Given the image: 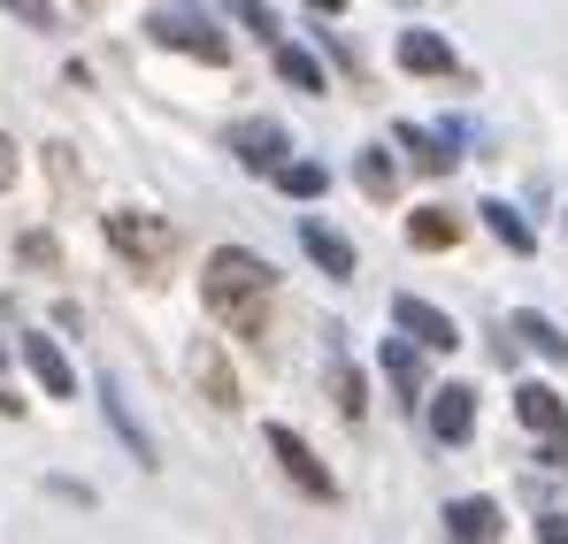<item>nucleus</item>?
Returning a JSON list of instances; mask_svg holds the SVG:
<instances>
[{"label": "nucleus", "instance_id": "6ab92c4d", "mask_svg": "<svg viewBox=\"0 0 568 544\" xmlns=\"http://www.w3.org/2000/svg\"><path fill=\"white\" fill-rule=\"evenodd\" d=\"M484 215H491V230H499V246H515V254H530V223H523V215H515L507 199H491Z\"/></svg>", "mask_w": 568, "mask_h": 544}, {"label": "nucleus", "instance_id": "b1692460", "mask_svg": "<svg viewBox=\"0 0 568 544\" xmlns=\"http://www.w3.org/2000/svg\"><path fill=\"white\" fill-rule=\"evenodd\" d=\"M8 184H16V146L0 138V192H8Z\"/></svg>", "mask_w": 568, "mask_h": 544}, {"label": "nucleus", "instance_id": "393cba45", "mask_svg": "<svg viewBox=\"0 0 568 544\" xmlns=\"http://www.w3.org/2000/svg\"><path fill=\"white\" fill-rule=\"evenodd\" d=\"M546 468H568V438H561V445H546Z\"/></svg>", "mask_w": 568, "mask_h": 544}, {"label": "nucleus", "instance_id": "6e6552de", "mask_svg": "<svg viewBox=\"0 0 568 544\" xmlns=\"http://www.w3.org/2000/svg\"><path fill=\"white\" fill-rule=\"evenodd\" d=\"M192 383H200L215 407H239V376H231V361L215 353V338H200V346H192Z\"/></svg>", "mask_w": 568, "mask_h": 544}, {"label": "nucleus", "instance_id": "423d86ee", "mask_svg": "<svg viewBox=\"0 0 568 544\" xmlns=\"http://www.w3.org/2000/svg\"><path fill=\"white\" fill-rule=\"evenodd\" d=\"M430 430H438V445H462L476 430V391H462V383L430 391Z\"/></svg>", "mask_w": 568, "mask_h": 544}, {"label": "nucleus", "instance_id": "9b49d317", "mask_svg": "<svg viewBox=\"0 0 568 544\" xmlns=\"http://www.w3.org/2000/svg\"><path fill=\"white\" fill-rule=\"evenodd\" d=\"M507 522H499V506L491 499H454L446 506V537H499Z\"/></svg>", "mask_w": 568, "mask_h": 544}, {"label": "nucleus", "instance_id": "9d476101", "mask_svg": "<svg viewBox=\"0 0 568 544\" xmlns=\"http://www.w3.org/2000/svg\"><path fill=\"white\" fill-rule=\"evenodd\" d=\"M399 62H407L415 78H446V70H454V47H446L438 31H399Z\"/></svg>", "mask_w": 568, "mask_h": 544}, {"label": "nucleus", "instance_id": "4be33fe9", "mask_svg": "<svg viewBox=\"0 0 568 544\" xmlns=\"http://www.w3.org/2000/svg\"><path fill=\"white\" fill-rule=\"evenodd\" d=\"M384 376H392V383H407V391H415V353H407V346H384Z\"/></svg>", "mask_w": 568, "mask_h": 544}, {"label": "nucleus", "instance_id": "7ed1b4c3", "mask_svg": "<svg viewBox=\"0 0 568 544\" xmlns=\"http://www.w3.org/2000/svg\"><path fill=\"white\" fill-rule=\"evenodd\" d=\"M154 39L178 47V54H200V62H231V39H223L200 8H162V16H154Z\"/></svg>", "mask_w": 568, "mask_h": 544}, {"label": "nucleus", "instance_id": "4468645a", "mask_svg": "<svg viewBox=\"0 0 568 544\" xmlns=\"http://www.w3.org/2000/svg\"><path fill=\"white\" fill-rule=\"evenodd\" d=\"M300 238H307V254H315V261H323L331 276H354V246H346L338 230H323V223H307Z\"/></svg>", "mask_w": 568, "mask_h": 544}, {"label": "nucleus", "instance_id": "dca6fc26", "mask_svg": "<svg viewBox=\"0 0 568 544\" xmlns=\"http://www.w3.org/2000/svg\"><path fill=\"white\" fill-rule=\"evenodd\" d=\"M277 184L292 199H315V192L331 184V170H323V162H277Z\"/></svg>", "mask_w": 568, "mask_h": 544}, {"label": "nucleus", "instance_id": "39448f33", "mask_svg": "<svg viewBox=\"0 0 568 544\" xmlns=\"http://www.w3.org/2000/svg\"><path fill=\"white\" fill-rule=\"evenodd\" d=\"M392 322H399V330H407L415 346H430V353H454V346H462V330H454V315H438V307H423L415 291H399V299H392Z\"/></svg>", "mask_w": 568, "mask_h": 544}, {"label": "nucleus", "instance_id": "2eb2a0df", "mask_svg": "<svg viewBox=\"0 0 568 544\" xmlns=\"http://www.w3.org/2000/svg\"><path fill=\"white\" fill-rule=\"evenodd\" d=\"M231 138H239V146H246V162H254V170H277V123H239V131H231Z\"/></svg>", "mask_w": 568, "mask_h": 544}, {"label": "nucleus", "instance_id": "f03ea898", "mask_svg": "<svg viewBox=\"0 0 568 544\" xmlns=\"http://www.w3.org/2000/svg\"><path fill=\"white\" fill-rule=\"evenodd\" d=\"M108 246H115L123 261H139V276H154L170 261V230H162L154 215H139V207H115V215H108Z\"/></svg>", "mask_w": 568, "mask_h": 544}, {"label": "nucleus", "instance_id": "f8f14e48", "mask_svg": "<svg viewBox=\"0 0 568 544\" xmlns=\"http://www.w3.org/2000/svg\"><path fill=\"white\" fill-rule=\"evenodd\" d=\"M323 376H331V399H338V414H346V422H362V407H369V399H362V376L338 361V346L323 353Z\"/></svg>", "mask_w": 568, "mask_h": 544}, {"label": "nucleus", "instance_id": "5701e85b", "mask_svg": "<svg viewBox=\"0 0 568 544\" xmlns=\"http://www.w3.org/2000/svg\"><path fill=\"white\" fill-rule=\"evenodd\" d=\"M8 8H23L31 23H54V8H47V0H8Z\"/></svg>", "mask_w": 568, "mask_h": 544}, {"label": "nucleus", "instance_id": "a211bd4d", "mask_svg": "<svg viewBox=\"0 0 568 544\" xmlns=\"http://www.w3.org/2000/svg\"><path fill=\"white\" fill-rule=\"evenodd\" d=\"M515 338H530L538 353H554V361H568V338L546 322V315H515Z\"/></svg>", "mask_w": 568, "mask_h": 544}, {"label": "nucleus", "instance_id": "f3484780", "mask_svg": "<svg viewBox=\"0 0 568 544\" xmlns=\"http://www.w3.org/2000/svg\"><path fill=\"white\" fill-rule=\"evenodd\" d=\"M277 70H284V85L323 92V62H315V54H300V47H277Z\"/></svg>", "mask_w": 568, "mask_h": 544}, {"label": "nucleus", "instance_id": "ddd939ff", "mask_svg": "<svg viewBox=\"0 0 568 544\" xmlns=\"http://www.w3.org/2000/svg\"><path fill=\"white\" fill-rule=\"evenodd\" d=\"M462 238V223L446 215V207H423L415 223H407V246H423V254H438V246H454Z\"/></svg>", "mask_w": 568, "mask_h": 544}, {"label": "nucleus", "instance_id": "0eeeda50", "mask_svg": "<svg viewBox=\"0 0 568 544\" xmlns=\"http://www.w3.org/2000/svg\"><path fill=\"white\" fill-rule=\"evenodd\" d=\"M515 414H523L538 438H568V399L554 383H523V391H515Z\"/></svg>", "mask_w": 568, "mask_h": 544}, {"label": "nucleus", "instance_id": "412c9836", "mask_svg": "<svg viewBox=\"0 0 568 544\" xmlns=\"http://www.w3.org/2000/svg\"><path fill=\"white\" fill-rule=\"evenodd\" d=\"M407 146H415V170H430V177H438V170H454V154H446V146H430V138H415V131H407Z\"/></svg>", "mask_w": 568, "mask_h": 544}, {"label": "nucleus", "instance_id": "a878e982", "mask_svg": "<svg viewBox=\"0 0 568 544\" xmlns=\"http://www.w3.org/2000/svg\"><path fill=\"white\" fill-rule=\"evenodd\" d=\"M315 8H346V0H315Z\"/></svg>", "mask_w": 568, "mask_h": 544}, {"label": "nucleus", "instance_id": "f257e3e1", "mask_svg": "<svg viewBox=\"0 0 568 544\" xmlns=\"http://www.w3.org/2000/svg\"><path fill=\"white\" fill-rule=\"evenodd\" d=\"M270 284H277V269H270L262 254H246V246H215L207 269H200V299H207V315H215L223 330L262 338V322H270Z\"/></svg>", "mask_w": 568, "mask_h": 544}, {"label": "nucleus", "instance_id": "aec40b11", "mask_svg": "<svg viewBox=\"0 0 568 544\" xmlns=\"http://www.w3.org/2000/svg\"><path fill=\"white\" fill-rule=\"evenodd\" d=\"M392 184H399V170H392L384 154H369V162H362V192H369V199H392Z\"/></svg>", "mask_w": 568, "mask_h": 544}, {"label": "nucleus", "instance_id": "1a4fd4ad", "mask_svg": "<svg viewBox=\"0 0 568 544\" xmlns=\"http://www.w3.org/2000/svg\"><path fill=\"white\" fill-rule=\"evenodd\" d=\"M23 361H31V376H39L54 399H78V376H70V361H62L54 338H23Z\"/></svg>", "mask_w": 568, "mask_h": 544}, {"label": "nucleus", "instance_id": "20e7f679", "mask_svg": "<svg viewBox=\"0 0 568 544\" xmlns=\"http://www.w3.org/2000/svg\"><path fill=\"white\" fill-rule=\"evenodd\" d=\"M262 445H270V453L284 460V475H292V483H300L307 499H331V491H338V483H331V468L307 453V445H300V438H292L284 422H270V430H262Z\"/></svg>", "mask_w": 568, "mask_h": 544}]
</instances>
